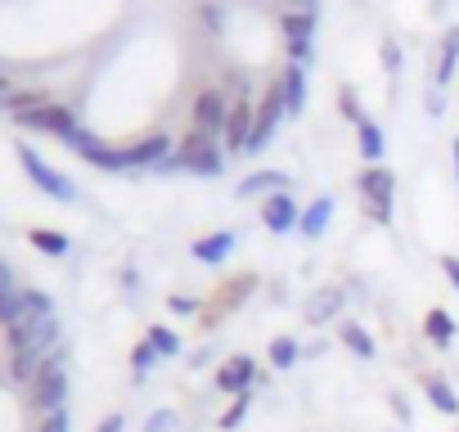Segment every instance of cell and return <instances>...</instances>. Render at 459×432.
Segmentation results:
<instances>
[{
  "label": "cell",
  "mask_w": 459,
  "mask_h": 432,
  "mask_svg": "<svg viewBox=\"0 0 459 432\" xmlns=\"http://www.w3.org/2000/svg\"><path fill=\"white\" fill-rule=\"evenodd\" d=\"M158 176H176V171H189V176H203V180H216L221 171H225V144H216V135L212 131H189L158 167H153Z\"/></svg>",
  "instance_id": "6da1fadb"
},
{
  "label": "cell",
  "mask_w": 459,
  "mask_h": 432,
  "mask_svg": "<svg viewBox=\"0 0 459 432\" xmlns=\"http://www.w3.org/2000/svg\"><path fill=\"white\" fill-rule=\"evenodd\" d=\"M64 401H68V347L59 342L50 351V360L41 365V374L32 378V405L41 414H55V410H64Z\"/></svg>",
  "instance_id": "7a4b0ae2"
},
{
  "label": "cell",
  "mask_w": 459,
  "mask_h": 432,
  "mask_svg": "<svg viewBox=\"0 0 459 432\" xmlns=\"http://www.w3.org/2000/svg\"><path fill=\"white\" fill-rule=\"evenodd\" d=\"M356 194L365 198V207H369L374 221L387 226V221H392V203H396V171L383 167V162L365 167V171L356 176Z\"/></svg>",
  "instance_id": "3957f363"
},
{
  "label": "cell",
  "mask_w": 459,
  "mask_h": 432,
  "mask_svg": "<svg viewBox=\"0 0 459 432\" xmlns=\"http://www.w3.org/2000/svg\"><path fill=\"white\" fill-rule=\"evenodd\" d=\"M19 162H23V171H28V180L41 189V194H50L55 203H77V185L64 176V171H55L32 144H19Z\"/></svg>",
  "instance_id": "277c9868"
},
{
  "label": "cell",
  "mask_w": 459,
  "mask_h": 432,
  "mask_svg": "<svg viewBox=\"0 0 459 432\" xmlns=\"http://www.w3.org/2000/svg\"><path fill=\"white\" fill-rule=\"evenodd\" d=\"M253 383H257V360L244 356V351L225 356L216 365V374H212V387L225 392V396H244V392H253Z\"/></svg>",
  "instance_id": "5b68a950"
},
{
  "label": "cell",
  "mask_w": 459,
  "mask_h": 432,
  "mask_svg": "<svg viewBox=\"0 0 459 432\" xmlns=\"http://www.w3.org/2000/svg\"><path fill=\"white\" fill-rule=\"evenodd\" d=\"M284 117H289V113H284V91H280V82H275V86L262 95V104H257V126H253V140H248L244 153H248V158L262 153V149L275 140V126H280Z\"/></svg>",
  "instance_id": "8992f818"
},
{
  "label": "cell",
  "mask_w": 459,
  "mask_h": 432,
  "mask_svg": "<svg viewBox=\"0 0 459 432\" xmlns=\"http://www.w3.org/2000/svg\"><path fill=\"white\" fill-rule=\"evenodd\" d=\"M14 122H19V126H28V131L59 135V140H68V135L77 131V113H73V108H64V104H37V108H28V113H14Z\"/></svg>",
  "instance_id": "52a82bcc"
},
{
  "label": "cell",
  "mask_w": 459,
  "mask_h": 432,
  "mask_svg": "<svg viewBox=\"0 0 459 432\" xmlns=\"http://www.w3.org/2000/svg\"><path fill=\"white\" fill-rule=\"evenodd\" d=\"M253 126H257V104L248 95H239L235 104H230V122H225V135H221L225 153H244L248 140H253Z\"/></svg>",
  "instance_id": "ba28073f"
},
{
  "label": "cell",
  "mask_w": 459,
  "mask_h": 432,
  "mask_svg": "<svg viewBox=\"0 0 459 432\" xmlns=\"http://www.w3.org/2000/svg\"><path fill=\"white\" fill-rule=\"evenodd\" d=\"M230 104H235V99H230L225 91H216V86L198 91V99H194V126H198V131H212V135H225Z\"/></svg>",
  "instance_id": "9c48e42d"
},
{
  "label": "cell",
  "mask_w": 459,
  "mask_h": 432,
  "mask_svg": "<svg viewBox=\"0 0 459 432\" xmlns=\"http://www.w3.org/2000/svg\"><path fill=\"white\" fill-rule=\"evenodd\" d=\"M262 226L271 230V235H289V230H298L302 226V203L284 189V194H271L266 203H262Z\"/></svg>",
  "instance_id": "30bf717a"
},
{
  "label": "cell",
  "mask_w": 459,
  "mask_h": 432,
  "mask_svg": "<svg viewBox=\"0 0 459 432\" xmlns=\"http://www.w3.org/2000/svg\"><path fill=\"white\" fill-rule=\"evenodd\" d=\"M333 194H320L316 203H307L302 207V226H298V235L307 239V244H320L325 239V230H329V221H333Z\"/></svg>",
  "instance_id": "8fae6325"
},
{
  "label": "cell",
  "mask_w": 459,
  "mask_h": 432,
  "mask_svg": "<svg viewBox=\"0 0 459 432\" xmlns=\"http://www.w3.org/2000/svg\"><path fill=\"white\" fill-rule=\"evenodd\" d=\"M239 248V239H235V230H216V235H203V239H194L189 244V253H194V262H203V266H221L230 253Z\"/></svg>",
  "instance_id": "7c38bea8"
},
{
  "label": "cell",
  "mask_w": 459,
  "mask_h": 432,
  "mask_svg": "<svg viewBox=\"0 0 459 432\" xmlns=\"http://www.w3.org/2000/svg\"><path fill=\"white\" fill-rule=\"evenodd\" d=\"M293 180H289V171H253V176H244L239 185H235V198H271V194H284Z\"/></svg>",
  "instance_id": "4fadbf2b"
},
{
  "label": "cell",
  "mask_w": 459,
  "mask_h": 432,
  "mask_svg": "<svg viewBox=\"0 0 459 432\" xmlns=\"http://www.w3.org/2000/svg\"><path fill=\"white\" fill-rule=\"evenodd\" d=\"M280 91H284V113L289 117H302L307 113V68L302 64H284Z\"/></svg>",
  "instance_id": "5bb4252c"
},
{
  "label": "cell",
  "mask_w": 459,
  "mask_h": 432,
  "mask_svg": "<svg viewBox=\"0 0 459 432\" xmlns=\"http://www.w3.org/2000/svg\"><path fill=\"white\" fill-rule=\"evenodd\" d=\"M342 302H347V293H342V289H320V293L307 302L302 320H311V324H325V320H333V315L342 311Z\"/></svg>",
  "instance_id": "9a60e30c"
},
{
  "label": "cell",
  "mask_w": 459,
  "mask_h": 432,
  "mask_svg": "<svg viewBox=\"0 0 459 432\" xmlns=\"http://www.w3.org/2000/svg\"><path fill=\"white\" fill-rule=\"evenodd\" d=\"M356 149H360V158L374 167V162H383V149H387V140H383V126L378 122H356Z\"/></svg>",
  "instance_id": "2e32d148"
},
{
  "label": "cell",
  "mask_w": 459,
  "mask_h": 432,
  "mask_svg": "<svg viewBox=\"0 0 459 432\" xmlns=\"http://www.w3.org/2000/svg\"><path fill=\"white\" fill-rule=\"evenodd\" d=\"M338 338H342V347H347L351 356H360V360H374V356H378V347H374V338H369V329H365L360 320H342Z\"/></svg>",
  "instance_id": "e0dca14e"
},
{
  "label": "cell",
  "mask_w": 459,
  "mask_h": 432,
  "mask_svg": "<svg viewBox=\"0 0 459 432\" xmlns=\"http://www.w3.org/2000/svg\"><path fill=\"white\" fill-rule=\"evenodd\" d=\"M280 32H284V46L289 41H311L316 37V14L311 10H284L280 14Z\"/></svg>",
  "instance_id": "ac0fdd59"
},
{
  "label": "cell",
  "mask_w": 459,
  "mask_h": 432,
  "mask_svg": "<svg viewBox=\"0 0 459 432\" xmlns=\"http://www.w3.org/2000/svg\"><path fill=\"white\" fill-rule=\"evenodd\" d=\"M423 338H428L432 347H450V342H455V315L441 311V307H432V311L423 315Z\"/></svg>",
  "instance_id": "d6986e66"
},
{
  "label": "cell",
  "mask_w": 459,
  "mask_h": 432,
  "mask_svg": "<svg viewBox=\"0 0 459 432\" xmlns=\"http://www.w3.org/2000/svg\"><path fill=\"white\" fill-rule=\"evenodd\" d=\"M423 392H428V405H432V410H441V414H450V419L459 414V392H455L446 378L432 374V378L423 383Z\"/></svg>",
  "instance_id": "ffe728a7"
},
{
  "label": "cell",
  "mask_w": 459,
  "mask_h": 432,
  "mask_svg": "<svg viewBox=\"0 0 459 432\" xmlns=\"http://www.w3.org/2000/svg\"><path fill=\"white\" fill-rule=\"evenodd\" d=\"M28 244L37 248V253H46V257H68V235H59V230H32L28 235Z\"/></svg>",
  "instance_id": "44dd1931"
},
{
  "label": "cell",
  "mask_w": 459,
  "mask_h": 432,
  "mask_svg": "<svg viewBox=\"0 0 459 432\" xmlns=\"http://www.w3.org/2000/svg\"><path fill=\"white\" fill-rule=\"evenodd\" d=\"M298 360H302V347H298V338H289V333L271 338V365H275V369H293Z\"/></svg>",
  "instance_id": "7402d4cb"
},
{
  "label": "cell",
  "mask_w": 459,
  "mask_h": 432,
  "mask_svg": "<svg viewBox=\"0 0 459 432\" xmlns=\"http://www.w3.org/2000/svg\"><path fill=\"white\" fill-rule=\"evenodd\" d=\"M455 64H459V28H450V32H446V41H441V64H437V86H446V82L455 77Z\"/></svg>",
  "instance_id": "603a6c76"
},
{
  "label": "cell",
  "mask_w": 459,
  "mask_h": 432,
  "mask_svg": "<svg viewBox=\"0 0 459 432\" xmlns=\"http://www.w3.org/2000/svg\"><path fill=\"white\" fill-rule=\"evenodd\" d=\"M144 338L158 347V356H162V360H167V356H180V338H176V329H167V324H153Z\"/></svg>",
  "instance_id": "cb8c5ba5"
},
{
  "label": "cell",
  "mask_w": 459,
  "mask_h": 432,
  "mask_svg": "<svg viewBox=\"0 0 459 432\" xmlns=\"http://www.w3.org/2000/svg\"><path fill=\"white\" fill-rule=\"evenodd\" d=\"M158 360H162V356H158V347H153V342H149V338H144V342H135V347H131V369H135V374H140V378H144V374H149V369H153V365H158Z\"/></svg>",
  "instance_id": "d4e9b609"
},
{
  "label": "cell",
  "mask_w": 459,
  "mask_h": 432,
  "mask_svg": "<svg viewBox=\"0 0 459 432\" xmlns=\"http://www.w3.org/2000/svg\"><path fill=\"white\" fill-rule=\"evenodd\" d=\"M248 405H253V392H244V396H235V401H230V410L221 414V428L225 432H235L244 419H248Z\"/></svg>",
  "instance_id": "484cf974"
},
{
  "label": "cell",
  "mask_w": 459,
  "mask_h": 432,
  "mask_svg": "<svg viewBox=\"0 0 459 432\" xmlns=\"http://www.w3.org/2000/svg\"><path fill=\"white\" fill-rule=\"evenodd\" d=\"M338 108H342V117H347V122H365V108H360V99H356V91H351V86H342V91H338Z\"/></svg>",
  "instance_id": "4316f807"
},
{
  "label": "cell",
  "mask_w": 459,
  "mask_h": 432,
  "mask_svg": "<svg viewBox=\"0 0 459 432\" xmlns=\"http://www.w3.org/2000/svg\"><path fill=\"white\" fill-rule=\"evenodd\" d=\"M176 410H153L149 414V423H144V432H176Z\"/></svg>",
  "instance_id": "83f0119b"
},
{
  "label": "cell",
  "mask_w": 459,
  "mask_h": 432,
  "mask_svg": "<svg viewBox=\"0 0 459 432\" xmlns=\"http://www.w3.org/2000/svg\"><path fill=\"white\" fill-rule=\"evenodd\" d=\"M378 59H383L387 73H401V46H396V41H383V46H378Z\"/></svg>",
  "instance_id": "f1b7e54d"
},
{
  "label": "cell",
  "mask_w": 459,
  "mask_h": 432,
  "mask_svg": "<svg viewBox=\"0 0 459 432\" xmlns=\"http://www.w3.org/2000/svg\"><path fill=\"white\" fill-rule=\"evenodd\" d=\"M311 55H316V50H311V41H289V64H302V68H307V64H311Z\"/></svg>",
  "instance_id": "f546056e"
},
{
  "label": "cell",
  "mask_w": 459,
  "mask_h": 432,
  "mask_svg": "<svg viewBox=\"0 0 459 432\" xmlns=\"http://www.w3.org/2000/svg\"><path fill=\"white\" fill-rule=\"evenodd\" d=\"M41 432H73V428H68V410L46 414V419H41Z\"/></svg>",
  "instance_id": "4dcf8cb0"
},
{
  "label": "cell",
  "mask_w": 459,
  "mask_h": 432,
  "mask_svg": "<svg viewBox=\"0 0 459 432\" xmlns=\"http://www.w3.org/2000/svg\"><path fill=\"white\" fill-rule=\"evenodd\" d=\"M167 307H171L176 315H189V311H203V302H198V298H171Z\"/></svg>",
  "instance_id": "1f68e13d"
},
{
  "label": "cell",
  "mask_w": 459,
  "mask_h": 432,
  "mask_svg": "<svg viewBox=\"0 0 459 432\" xmlns=\"http://www.w3.org/2000/svg\"><path fill=\"white\" fill-rule=\"evenodd\" d=\"M441 275L450 280V289L459 293V257H441Z\"/></svg>",
  "instance_id": "d6a6232c"
},
{
  "label": "cell",
  "mask_w": 459,
  "mask_h": 432,
  "mask_svg": "<svg viewBox=\"0 0 459 432\" xmlns=\"http://www.w3.org/2000/svg\"><path fill=\"white\" fill-rule=\"evenodd\" d=\"M14 99H19V91H14L5 77H0V108H10V113H14Z\"/></svg>",
  "instance_id": "836d02e7"
},
{
  "label": "cell",
  "mask_w": 459,
  "mask_h": 432,
  "mask_svg": "<svg viewBox=\"0 0 459 432\" xmlns=\"http://www.w3.org/2000/svg\"><path fill=\"white\" fill-rule=\"evenodd\" d=\"M122 428H126V419H122V414H108V419H104L95 432H122Z\"/></svg>",
  "instance_id": "e575fe53"
},
{
  "label": "cell",
  "mask_w": 459,
  "mask_h": 432,
  "mask_svg": "<svg viewBox=\"0 0 459 432\" xmlns=\"http://www.w3.org/2000/svg\"><path fill=\"white\" fill-rule=\"evenodd\" d=\"M10 284H14V275H10V266H5V262H0V289H10Z\"/></svg>",
  "instance_id": "d590c367"
},
{
  "label": "cell",
  "mask_w": 459,
  "mask_h": 432,
  "mask_svg": "<svg viewBox=\"0 0 459 432\" xmlns=\"http://www.w3.org/2000/svg\"><path fill=\"white\" fill-rule=\"evenodd\" d=\"M450 158H455V180H459V135H455V144H450Z\"/></svg>",
  "instance_id": "8d00e7d4"
},
{
  "label": "cell",
  "mask_w": 459,
  "mask_h": 432,
  "mask_svg": "<svg viewBox=\"0 0 459 432\" xmlns=\"http://www.w3.org/2000/svg\"><path fill=\"white\" fill-rule=\"evenodd\" d=\"M293 5H298V10H311V14H316V0H293Z\"/></svg>",
  "instance_id": "74e56055"
}]
</instances>
